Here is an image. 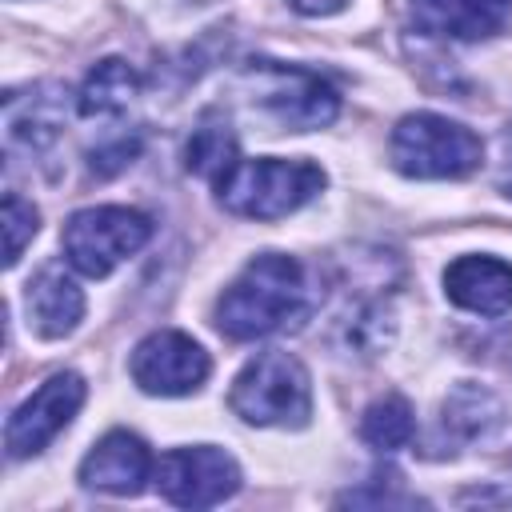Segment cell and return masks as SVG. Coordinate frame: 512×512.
<instances>
[{
  "label": "cell",
  "instance_id": "cell-4",
  "mask_svg": "<svg viewBox=\"0 0 512 512\" xmlns=\"http://www.w3.org/2000/svg\"><path fill=\"white\" fill-rule=\"evenodd\" d=\"M388 160L408 180H460L484 160L480 136L440 112H408L388 136Z\"/></svg>",
  "mask_w": 512,
  "mask_h": 512
},
{
  "label": "cell",
  "instance_id": "cell-5",
  "mask_svg": "<svg viewBox=\"0 0 512 512\" xmlns=\"http://www.w3.org/2000/svg\"><path fill=\"white\" fill-rule=\"evenodd\" d=\"M152 240V216L128 204H92L68 216L60 244L80 276L104 280Z\"/></svg>",
  "mask_w": 512,
  "mask_h": 512
},
{
  "label": "cell",
  "instance_id": "cell-19",
  "mask_svg": "<svg viewBox=\"0 0 512 512\" xmlns=\"http://www.w3.org/2000/svg\"><path fill=\"white\" fill-rule=\"evenodd\" d=\"M36 232H40V212H36V204L24 200V196H16V192H8V196H4V264H8V268L20 264V256H24V248L32 244Z\"/></svg>",
  "mask_w": 512,
  "mask_h": 512
},
{
  "label": "cell",
  "instance_id": "cell-20",
  "mask_svg": "<svg viewBox=\"0 0 512 512\" xmlns=\"http://www.w3.org/2000/svg\"><path fill=\"white\" fill-rule=\"evenodd\" d=\"M140 132H124V136H116V140H108V144H100V148H92V172L96 176H116V172H124L136 156H140Z\"/></svg>",
  "mask_w": 512,
  "mask_h": 512
},
{
  "label": "cell",
  "instance_id": "cell-7",
  "mask_svg": "<svg viewBox=\"0 0 512 512\" xmlns=\"http://www.w3.org/2000/svg\"><path fill=\"white\" fill-rule=\"evenodd\" d=\"M128 372L140 392L172 400V396H192L204 388V380L212 376V356L188 332L156 328L132 348Z\"/></svg>",
  "mask_w": 512,
  "mask_h": 512
},
{
  "label": "cell",
  "instance_id": "cell-23",
  "mask_svg": "<svg viewBox=\"0 0 512 512\" xmlns=\"http://www.w3.org/2000/svg\"><path fill=\"white\" fill-rule=\"evenodd\" d=\"M200 4H208V0H200Z\"/></svg>",
  "mask_w": 512,
  "mask_h": 512
},
{
  "label": "cell",
  "instance_id": "cell-15",
  "mask_svg": "<svg viewBox=\"0 0 512 512\" xmlns=\"http://www.w3.org/2000/svg\"><path fill=\"white\" fill-rule=\"evenodd\" d=\"M504 428V400L476 380H460L440 404V436L456 448L488 444Z\"/></svg>",
  "mask_w": 512,
  "mask_h": 512
},
{
  "label": "cell",
  "instance_id": "cell-9",
  "mask_svg": "<svg viewBox=\"0 0 512 512\" xmlns=\"http://www.w3.org/2000/svg\"><path fill=\"white\" fill-rule=\"evenodd\" d=\"M88 384L80 372H52L24 404H16V412L4 424V448L12 460H28L40 456L84 408Z\"/></svg>",
  "mask_w": 512,
  "mask_h": 512
},
{
  "label": "cell",
  "instance_id": "cell-17",
  "mask_svg": "<svg viewBox=\"0 0 512 512\" xmlns=\"http://www.w3.org/2000/svg\"><path fill=\"white\" fill-rule=\"evenodd\" d=\"M236 164H240V140H236L228 116H220V112H204L200 124L192 128L188 144H184V168L216 188Z\"/></svg>",
  "mask_w": 512,
  "mask_h": 512
},
{
  "label": "cell",
  "instance_id": "cell-16",
  "mask_svg": "<svg viewBox=\"0 0 512 512\" xmlns=\"http://www.w3.org/2000/svg\"><path fill=\"white\" fill-rule=\"evenodd\" d=\"M144 88V76L120 60V56H104L100 64L88 68L80 92H76V112L80 116H116L124 112Z\"/></svg>",
  "mask_w": 512,
  "mask_h": 512
},
{
  "label": "cell",
  "instance_id": "cell-10",
  "mask_svg": "<svg viewBox=\"0 0 512 512\" xmlns=\"http://www.w3.org/2000/svg\"><path fill=\"white\" fill-rule=\"evenodd\" d=\"M152 476H156V460L148 444L128 428L104 432L80 460V484L104 496H140Z\"/></svg>",
  "mask_w": 512,
  "mask_h": 512
},
{
  "label": "cell",
  "instance_id": "cell-2",
  "mask_svg": "<svg viewBox=\"0 0 512 512\" xmlns=\"http://www.w3.org/2000/svg\"><path fill=\"white\" fill-rule=\"evenodd\" d=\"M328 184V172L312 160H284V156H256L244 160L216 184V200L224 212L244 220H284L316 200Z\"/></svg>",
  "mask_w": 512,
  "mask_h": 512
},
{
  "label": "cell",
  "instance_id": "cell-12",
  "mask_svg": "<svg viewBox=\"0 0 512 512\" xmlns=\"http://www.w3.org/2000/svg\"><path fill=\"white\" fill-rule=\"evenodd\" d=\"M64 120H68V92L60 84H52V80L28 84L24 92L12 88L4 96V136H8V148L44 152L64 132Z\"/></svg>",
  "mask_w": 512,
  "mask_h": 512
},
{
  "label": "cell",
  "instance_id": "cell-18",
  "mask_svg": "<svg viewBox=\"0 0 512 512\" xmlns=\"http://www.w3.org/2000/svg\"><path fill=\"white\" fill-rule=\"evenodd\" d=\"M360 436L364 444H372L376 452H400L412 444L416 436V416H412V404L400 396V392H388L380 400H372L360 416Z\"/></svg>",
  "mask_w": 512,
  "mask_h": 512
},
{
  "label": "cell",
  "instance_id": "cell-1",
  "mask_svg": "<svg viewBox=\"0 0 512 512\" xmlns=\"http://www.w3.org/2000/svg\"><path fill=\"white\" fill-rule=\"evenodd\" d=\"M316 308L308 272L288 252H260L252 256L236 280L216 300V328L228 340H264L272 332L296 328Z\"/></svg>",
  "mask_w": 512,
  "mask_h": 512
},
{
  "label": "cell",
  "instance_id": "cell-22",
  "mask_svg": "<svg viewBox=\"0 0 512 512\" xmlns=\"http://www.w3.org/2000/svg\"><path fill=\"white\" fill-rule=\"evenodd\" d=\"M500 144H504V168H500V180L496 184H500L504 196H512V128L500 136Z\"/></svg>",
  "mask_w": 512,
  "mask_h": 512
},
{
  "label": "cell",
  "instance_id": "cell-14",
  "mask_svg": "<svg viewBox=\"0 0 512 512\" xmlns=\"http://www.w3.org/2000/svg\"><path fill=\"white\" fill-rule=\"evenodd\" d=\"M24 308H28V328L40 340H64L80 328L88 300H84V288L60 264H48L28 280Z\"/></svg>",
  "mask_w": 512,
  "mask_h": 512
},
{
  "label": "cell",
  "instance_id": "cell-6",
  "mask_svg": "<svg viewBox=\"0 0 512 512\" xmlns=\"http://www.w3.org/2000/svg\"><path fill=\"white\" fill-rule=\"evenodd\" d=\"M252 84V100L288 132H312L328 128L340 112V92L304 64H280V60H252L244 68Z\"/></svg>",
  "mask_w": 512,
  "mask_h": 512
},
{
  "label": "cell",
  "instance_id": "cell-21",
  "mask_svg": "<svg viewBox=\"0 0 512 512\" xmlns=\"http://www.w3.org/2000/svg\"><path fill=\"white\" fill-rule=\"evenodd\" d=\"M300 16H332V12H340L348 0H288Z\"/></svg>",
  "mask_w": 512,
  "mask_h": 512
},
{
  "label": "cell",
  "instance_id": "cell-3",
  "mask_svg": "<svg viewBox=\"0 0 512 512\" xmlns=\"http://www.w3.org/2000/svg\"><path fill=\"white\" fill-rule=\"evenodd\" d=\"M228 408L252 428H304L312 420V376L308 368L284 352H256L232 380Z\"/></svg>",
  "mask_w": 512,
  "mask_h": 512
},
{
  "label": "cell",
  "instance_id": "cell-11",
  "mask_svg": "<svg viewBox=\"0 0 512 512\" xmlns=\"http://www.w3.org/2000/svg\"><path fill=\"white\" fill-rule=\"evenodd\" d=\"M408 20L440 40H492L512 20V0H408Z\"/></svg>",
  "mask_w": 512,
  "mask_h": 512
},
{
  "label": "cell",
  "instance_id": "cell-8",
  "mask_svg": "<svg viewBox=\"0 0 512 512\" xmlns=\"http://www.w3.org/2000/svg\"><path fill=\"white\" fill-rule=\"evenodd\" d=\"M152 480L176 508H216L240 492V464L216 444H184L156 460Z\"/></svg>",
  "mask_w": 512,
  "mask_h": 512
},
{
  "label": "cell",
  "instance_id": "cell-13",
  "mask_svg": "<svg viewBox=\"0 0 512 512\" xmlns=\"http://www.w3.org/2000/svg\"><path fill=\"white\" fill-rule=\"evenodd\" d=\"M444 296L476 316L512 312V264L488 252H464L444 268Z\"/></svg>",
  "mask_w": 512,
  "mask_h": 512
}]
</instances>
